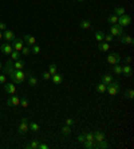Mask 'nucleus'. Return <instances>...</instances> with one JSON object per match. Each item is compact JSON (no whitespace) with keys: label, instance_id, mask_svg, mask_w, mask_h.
Listing matches in <instances>:
<instances>
[{"label":"nucleus","instance_id":"nucleus-1","mask_svg":"<svg viewBox=\"0 0 134 149\" xmlns=\"http://www.w3.org/2000/svg\"><path fill=\"white\" fill-rule=\"evenodd\" d=\"M8 75H9V78L12 79V82L15 85H22L27 77V74L23 70H15V69H13Z\"/></svg>","mask_w":134,"mask_h":149},{"label":"nucleus","instance_id":"nucleus-2","mask_svg":"<svg viewBox=\"0 0 134 149\" xmlns=\"http://www.w3.org/2000/svg\"><path fill=\"white\" fill-rule=\"evenodd\" d=\"M119 88L121 86H119V82L118 81H111V84H109L106 86V92L109 93L110 97H114L119 93Z\"/></svg>","mask_w":134,"mask_h":149},{"label":"nucleus","instance_id":"nucleus-3","mask_svg":"<svg viewBox=\"0 0 134 149\" xmlns=\"http://www.w3.org/2000/svg\"><path fill=\"white\" fill-rule=\"evenodd\" d=\"M27 130H30V122L27 118H22L20 120V124H19L18 128V133L19 134H24Z\"/></svg>","mask_w":134,"mask_h":149},{"label":"nucleus","instance_id":"nucleus-4","mask_svg":"<svg viewBox=\"0 0 134 149\" xmlns=\"http://www.w3.org/2000/svg\"><path fill=\"white\" fill-rule=\"evenodd\" d=\"M125 34V31H123V27L119 26V24H113L110 27V35L113 36H121Z\"/></svg>","mask_w":134,"mask_h":149},{"label":"nucleus","instance_id":"nucleus-5","mask_svg":"<svg viewBox=\"0 0 134 149\" xmlns=\"http://www.w3.org/2000/svg\"><path fill=\"white\" fill-rule=\"evenodd\" d=\"M117 24H119L122 27H127L131 24V18H130L129 15H122V16H118V23Z\"/></svg>","mask_w":134,"mask_h":149},{"label":"nucleus","instance_id":"nucleus-6","mask_svg":"<svg viewBox=\"0 0 134 149\" xmlns=\"http://www.w3.org/2000/svg\"><path fill=\"white\" fill-rule=\"evenodd\" d=\"M106 61H107L109 65H117V63H119L121 62V57H119V54L113 53V54H109V55H107Z\"/></svg>","mask_w":134,"mask_h":149},{"label":"nucleus","instance_id":"nucleus-7","mask_svg":"<svg viewBox=\"0 0 134 149\" xmlns=\"http://www.w3.org/2000/svg\"><path fill=\"white\" fill-rule=\"evenodd\" d=\"M19 104H20V98H19L18 96H15V94H12V97H9L8 100H7V106H8V108L19 106Z\"/></svg>","mask_w":134,"mask_h":149},{"label":"nucleus","instance_id":"nucleus-8","mask_svg":"<svg viewBox=\"0 0 134 149\" xmlns=\"http://www.w3.org/2000/svg\"><path fill=\"white\" fill-rule=\"evenodd\" d=\"M12 47H13V50H15V51H19V53H20V51H22V48L24 47V40L23 39H20V38H15V39L12 40Z\"/></svg>","mask_w":134,"mask_h":149},{"label":"nucleus","instance_id":"nucleus-9","mask_svg":"<svg viewBox=\"0 0 134 149\" xmlns=\"http://www.w3.org/2000/svg\"><path fill=\"white\" fill-rule=\"evenodd\" d=\"M3 39H5V42H7V43H11V42L15 39V34H13L11 30L3 31Z\"/></svg>","mask_w":134,"mask_h":149},{"label":"nucleus","instance_id":"nucleus-10","mask_svg":"<svg viewBox=\"0 0 134 149\" xmlns=\"http://www.w3.org/2000/svg\"><path fill=\"white\" fill-rule=\"evenodd\" d=\"M119 42L122 44H126V46H131V44H133V38H131L130 35L123 34V35L119 36Z\"/></svg>","mask_w":134,"mask_h":149},{"label":"nucleus","instance_id":"nucleus-11","mask_svg":"<svg viewBox=\"0 0 134 149\" xmlns=\"http://www.w3.org/2000/svg\"><path fill=\"white\" fill-rule=\"evenodd\" d=\"M0 51L3 54H11L13 51V47H12V44H9V43H3L1 46H0Z\"/></svg>","mask_w":134,"mask_h":149},{"label":"nucleus","instance_id":"nucleus-12","mask_svg":"<svg viewBox=\"0 0 134 149\" xmlns=\"http://www.w3.org/2000/svg\"><path fill=\"white\" fill-rule=\"evenodd\" d=\"M12 70H13V61L12 59H8V61L5 62L4 67H3V71H4V74H9Z\"/></svg>","mask_w":134,"mask_h":149},{"label":"nucleus","instance_id":"nucleus-13","mask_svg":"<svg viewBox=\"0 0 134 149\" xmlns=\"http://www.w3.org/2000/svg\"><path fill=\"white\" fill-rule=\"evenodd\" d=\"M5 86H4V90H5V93H8V94H15L16 93V86H15V84H4Z\"/></svg>","mask_w":134,"mask_h":149},{"label":"nucleus","instance_id":"nucleus-14","mask_svg":"<svg viewBox=\"0 0 134 149\" xmlns=\"http://www.w3.org/2000/svg\"><path fill=\"white\" fill-rule=\"evenodd\" d=\"M23 40L27 43V46H30V47H32L34 44H36V39H35V36H32V35H26L24 38H23Z\"/></svg>","mask_w":134,"mask_h":149},{"label":"nucleus","instance_id":"nucleus-15","mask_svg":"<svg viewBox=\"0 0 134 149\" xmlns=\"http://www.w3.org/2000/svg\"><path fill=\"white\" fill-rule=\"evenodd\" d=\"M122 74L126 75V77H131L133 75V69L130 65H125L122 66Z\"/></svg>","mask_w":134,"mask_h":149},{"label":"nucleus","instance_id":"nucleus-16","mask_svg":"<svg viewBox=\"0 0 134 149\" xmlns=\"http://www.w3.org/2000/svg\"><path fill=\"white\" fill-rule=\"evenodd\" d=\"M27 75H28V85H30V86H32V88L38 86V79H36L35 77H34V75L30 73V71L27 73Z\"/></svg>","mask_w":134,"mask_h":149},{"label":"nucleus","instance_id":"nucleus-17","mask_svg":"<svg viewBox=\"0 0 134 149\" xmlns=\"http://www.w3.org/2000/svg\"><path fill=\"white\" fill-rule=\"evenodd\" d=\"M103 140H105V133H102L101 130L94 132V141L99 142V141H103Z\"/></svg>","mask_w":134,"mask_h":149},{"label":"nucleus","instance_id":"nucleus-18","mask_svg":"<svg viewBox=\"0 0 134 149\" xmlns=\"http://www.w3.org/2000/svg\"><path fill=\"white\" fill-rule=\"evenodd\" d=\"M24 61H22V59H18V61H13V69L15 70H23L24 69Z\"/></svg>","mask_w":134,"mask_h":149},{"label":"nucleus","instance_id":"nucleus-19","mask_svg":"<svg viewBox=\"0 0 134 149\" xmlns=\"http://www.w3.org/2000/svg\"><path fill=\"white\" fill-rule=\"evenodd\" d=\"M98 50L99 51H102V53H107L109 50H110V44L107 43V42H101V43H98Z\"/></svg>","mask_w":134,"mask_h":149},{"label":"nucleus","instance_id":"nucleus-20","mask_svg":"<svg viewBox=\"0 0 134 149\" xmlns=\"http://www.w3.org/2000/svg\"><path fill=\"white\" fill-rule=\"evenodd\" d=\"M51 79H52V82L55 85H60L63 82V77L60 74H58V73H56V74H54V75H51Z\"/></svg>","mask_w":134,"mask_h":149},{"label":"nucleus","instance_id":"nucleus-21","mask_svg":"<svg viewBox=\"0 0 134 149\" xmlns=\"http://www.w3.org/2000/svg\"><path fill=\"white\" fill-rule=\"evenodd\" d=\"M111 81H113V77L110 74H103L102 77H101V82H102V84H105L106 86L109 84H111Z\"/></svg>","mask_w":134,"mask_h":149},{"label":"nucleus","instance_id":"nucleus-22","mask_svg":"<svg viewBox=\"0 0 134 149\" xmlns=\"http://www.w3.org/2000/svg\"><path fill=\"white\" fill-rule=\"evenodd\" d=\"M79 27L83 28V30H89L90 27H91V22H90L89 19H85V20H82V22L79 23Z\"/></svg>","mask_w":134,"mask_h":149},{"label":"nucleus","instance_id":"nucleus-23","mask_svg":"<svg viewBox=\"0 0 134 149\" xmlns=\"http://www.w3.org/2000/svg\"><path fill=\"white\" fill-rule=\"evenodd\" d=\"M95 88H97V92H98L99 94H105V93H106V85L102 84V82H99Z\"/></svg>","mask_w":134,"mask_h":149},{"label":"nucleus","instance_id":"nucleus-24","mask_svg":"<svg viewBox=\"0 0 134 149\" xmlns=\"http://www.w3.org/2000/svg\"><path fill=\"white\" fill-rule=\"evenodd\" d=\"M125 13H126V9L123 7H115V9H114V15H117V16H122Z\"/></svg>","mask_w":134,"mask_h":149},{"label":"nucleus","instance_id":"nucleus-25","mask_svg":"<svg viewBox=\"0 0 134 149\" xmlns=\"http://www.w3.org/2000/svg\"><path fill=\"white\" fill-rule=\"evenodd\" d=\"M113 71H114L117 75H122V66H121L119 63H117V65H113Z\"/></svg>","mask_w":134,"mask_h":149},{"label":"nucleus","instance_id":"nucleus-26","mask_svg":"<svg viewBox=\"0 0 134 149\" xmlns=\"http://www.w3.org/2000/svg\"><path fill=\"white\" fill-rule=\"evenodd\" d=\"M60 133H62L63 136H68V134L71 133V126H68V125H64V126L60 129Z\"/></svg>","mask_w":134,"mask_h":149},{"label":"nucleus","instance_id":"nucleus-27","mask_svg":"<svg viewBox=\"0 0 134 149\" xmlns=\"http://www.w3.org/2000/svg\"><path fill=\"white\" fill-rule=\"evenodd\" d=\"M103 36H105V32H102V31H97V32H95V40H97L98 43L103 42Z\"/></svg>","mask_w":134,"mask_h":149},{"label":"nucleus","instance_id":"nucleus-28","mask_svg":"<svg viewBox=\"0 0 134 149\" xmlns=\"http://www.w3.org/2000/svg\"><path fill=\"white\" fill-rule=\"evenodd\" d=\"M107 22L110 23V24H117V23H118V16H117V15H114V13H113V15H110V16H109V18H107Z\"/></svg>","mask_w":134,"mask_h":149},{"label":"nucleus","instance_id":"nucleus-29","mask_svg":"<svg viewBox=\"0 0 134 149\" xmlns=\"http://www.w3.org/2000/svg\"><path fill=\"white\" fill-rule=\"evenodd\" d=\"M95 148H98V149H107V148H109V144L106 142V140L99 141L98 144L95 145Z\"/></svg>","mask_w":134,"mask_h":149},{"label":"nucleus","instance_id":"nucleus-30","mask_svg":"<svg viewBox=\"0 0 134 149\" xmlns=\"http://www.w3.org/2000/svg\"><path fill=\"white\" fill-rule=\"evenodd\" d=\"M56 71H58V67H56V65L55 63H51V65H48V73L51 75L56 74Z\"/></svg>","mask_w":134,"mask_h":149},{"label":"nucleus","instance_id":"nucleus-31","mask_svg":"<svg viewBox=\"0 0 134 149\" xmlns=\"http://www.w3.org/2000/svg\"><path fill=\"white\" fill-rule=\"evenodd\" d=\"M30 54H31V47L30 46H24L22 48V51H20V55H24V57L26 55H30Z\"/></svg>","mask_w":134,"mask_h":149},{"label":"nucleus","instance_id":"nucleus-32","mask_svg":"<svg viewBox=\"0 0 134 149\" xmlns=\"http://www.w3.org/2000/svg\"><path fill=\"white\" fill-rule=\"evenodd\" d=\"M83 146L87 149H94L95 148V144H94V141H83Z\"/></svg>","mask_w":134,"mask_h":149},{"label":"nucleus","instance_id":"nucleus-33","mask_svg":"<svg viewBox=\"0 0 134 149\" xmlns=\"http://www.w3.org/2000/svg\"><path fill=\"white\" fill-rule=\"evenodd\" d=\"M28 105H30V104H28V100H27L26 97H22V98H20V104H19V106H20V108H28Z\"/></svg>","mask_w":134,"mask_h":149},{"label":"nucleus","instance_id":"nucleus-34","mask_svg":"<svg viewBox=\"0 0 134 149\" xmlns=\"http://www.w3.org/2000/svg\"><path fill=\"white\" fill-rule=\"evenodd\" d=\"M9 55H11V59H12V61H18V59H20V53H19V51H15V50H13Z\"/></svg>","mask_w":134,"mask_h":149},{"label":"nucleus","instance_id":"nucleus-35","mask_svg":"<svg viewBox=\"0 0 134 149\" xmlns=\"http://www.w3.org/2000/svg\"><path fill=\"white\" fill-rule=\"evenodd\" d=\"M38 146H39V142H38V141H32V142H30L28 145H26L27 149H38Z\"/></svg>","mask_w":134,"mask_h":149},{"label":"nucleus","instance_id":"nucleus-36","mask_svg":"<svg viewBox=\"0 0 134 149\" xmlns=\"http://www.w3.org/2000/svg\"><path fill=\"white\" fill-rule=\"evenodd\" d=\"M125 97L127 98V100H133L134 98V90L133 89H129V90L125 93Z\"/></svg>","mask_w":134,"mask_h":149},{"label":"nucleus","instance_id":"nucleus-37","mask_svg":"<svg viewBox=\"0 0 134 149\" xmlns=\"http://www.w3.org/2000/svg\"><path fill=\"white\" fill-rule=\"evenodd\" d=\"M113 40H114V36L110 35V34H105V36H103V42H107V43H111Z\"/></svg>","mask_w":134,"mask_h":149},{"label":"nucleus","instance_id":"nucleus-38","mask_svg":"<svg viewBox=\"0 0 134 149\" xmlns=\"http://www.w3.org/2000/svg\"><path fill=\"white\" fill-rule=\"evenodd\" d=\"M30 129L32 132H38L40 129V126H39V124H36V122H30Z\"/></svg>","mask_w":134,"mask_h":149},{"label":"nucleus","instance_id":"nucleus-39","mask_svg":"<svg viewBox=\"0 0 134 149\" xmlns=\"http://www.w3.org/2000/svg\"><path fill=\"white\" fill-rule=\"evenodd\" d=\"M94 141V133L93 132H89V133H85V141Z\"/></svg>","mask_w":134,"mask_h":149},{"label":"nucleus","instance_id":"nucleus-40","mask_svg":"<svg viewBox=\"0 0 134 149\" xmlns=\"http://www.w3.org/2000/svg\"><path fill=\"white\" fill-rule=\"evenodd\" d=\"M31 53L32 54H39L40 53V47L38 46V44H34V46L31 47Z\"/></svg>","mask_w":134,"mask_h":149},{"label":"nucleus","instance_id":"nucleus-41","mask_svg":"<svg viewBox=\"0 0 134 149\" xmlns=\"http://www.w3.org/2000/svg\"><path fill=\"white\" fill-rule=\"evenodd\" d=\"M64 122H66V125H68V126H72V125L75 124V121H74L72 118H66L64 120Z\"/></svg>","mask_w":134,"mask_h":149},{"label":"nucleus","instance_id":"nucleus-42","mask_svg":"<svg viewBox=\"0 0 134 149\" xmlns=\"http://www.w3.org/2000/svg\"><path fill=\"white\" fill-rule=\"evenodd\" d=\"M7 82V77L5 74H0V85H4Z\"/></svg>","mask_w":134,"mask_h":149},{"label":"nucleus","instance_id":"nucleus-43","mask_svg":"<svg viewBox=\"0 0 134 149\" xmlns=\"http://www.w3.org/2000/svg\"><path fill=\"white\" fill-rule=\"evenodd\" d=\"M42 78L46 79V81H47V79H51V74H50L48 71H46V73H43V74H42Z\"/></svg>","mask_w":134,"mask_h":149},{"label":"nucleus","instance_id":"nucleus-44","mask_svg":"<svg viewBox=\"0 0 134 149\" xmlns=\"http://www.w3.org/2000/svg\"><path fill=\"white\" fill-rule=\"evenodd\" d=\"M7 30V26H5L4 22H0V31H5Z\"/></svg>","mask_w":134,"mask_h":149},{"label":"nucleus","instance_id":"nucleus-45","mask_svg":"<svg viewBox=\"0 0 134 149\" xmlns=\"http://www.w3.org/2000/svg\"><path fill=\"white\" fill-rule=\"evenodd\" d=\"M50 146L48 145H46V144H40L39 142V146H38V149H48Z\"/></svg>","mask_w":134,"mask_h":149},{"label":"nucleus","instance_id":"nucleus-46","mask_svg":"<svg viewBox=\"0 0 134 149\" xmlns=\"http://www.w3.org/2000/svg\"><path fill=\"white\" fill-rule=\"evenodd\" d=\"M131 63V57H126L125 58V65H130Z\"/></svg>","mask_w":134,"mask_h":149},{"label":"nucleus","instance_id":"nucleus-47","mask_svg":"<svg viewBox=\"0 0 134 149\" xmlns=\"http://www.w3.org/2000/svg\"><path fill=\"white\" fill-rule=\"evenodd\" d=\"M78 141H79V142H83V141H85V134H79V136H78Z\"/></svg>","mask_w":134,"mask_h":149},{"label":"nucleus","instance_id":"nucleus-48","mask_svg":"<svg viewBox=\"0 0 134 149\" xmlns=\"http://www.w3.org/2000/svg\"><path fill=\"white\" fill-rule=\"evenodd\" d=\"M3 39V32H1V31H0V40Z\"/></svg>","mask_w":134,"mask_h":149},{"label":"nucleus","instance_id":"nucleus-49","mask_svg":"<svg viewBox=\"0 0 134 149\" xmlns=\"http://www.w3.org/2000/svg\"><path fill=\"white\" fill-rule=\"evenodd\" d=\"M1 69H3V66H1V63H0V70H1Z\"/></svg>","mask_w":134,"mask_h":149},{"label":"nucleus","instance_id":"nucleus-50","mask_svg":"<svg viewBox=\"0 0 134 149\" xmlns=\"http://www.w3.org/2000/svg\"><path fill=\"white\" fill-rule=\"evenodd\" d=\"M76 1H83V0H76Z\"/></svg>","mask_w":134,"mask_h":149}]
</instances>
